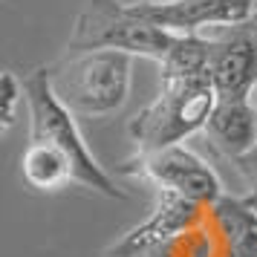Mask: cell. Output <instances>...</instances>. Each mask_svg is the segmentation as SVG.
Instances as JSON below:
<instances>
[{
	"instance_id": "1",
	"label": "cell",
	"mask_w": 257,
	"mask_h": 257,
	"mask_svg": "<svg viewBox=\"0 0 257 257\" xmlns=\"http://www.w3.org/2000/svg\"><path fill=\"white\" fill-rule=\"evenodd\" d=\"M162 67L159 93L130 118L127 136L136 153L182 145L188 136L205 130L220 101L208 64V38L182 35Z\"/></svg>"
},
{
	"instance_id": "2",
	"label": "cell",
	"mask_w": 257,
	"mask_h": 257,
	"mask_svg": "<svg viewBox=\"0 0 257 257\" xmlns=\"http://www.w3.org/2000/svg\"><path fill=\"white\" fill-rule=\"evenodd\" d=\"M24 93L26 110H29V142H41L58 151L61 156H67L75 171V185L95 191L107 199H127V194L113 182V176L90 153L81 130L75 124V113L55 95L49 81V67H38L26 75Z\"/></svg>"
},
{
	"instance_id": "3",
	"label": "cell",
	"mask_w": 257,
	"mask_h": 257,
	"mask_svg": "<svg viewBox=\"0 0 257 257\" xmlns=\"http://www.w3.org/2000/svg\"><path fill=\"white\" fill-rule=\"evenodd\" d=\"M179 38L182 35H174L162 26H153L151 21H145L142 15L133 12L130 3L87 0V6L78 12L72 24L67 55L113 49V52H127V55L165 64L168 55L176 49Z\"/></svg>"
},
{
	"instance_id": "4",
	"label": "cell",
	"mask_w": 257,
	"mask_h": 257,
	"mask_svg": "<svg viewBox=\"0 0 257 257\" xmlns=\"http://www.w3.org/2000/svg\"><path fill=\"white\" fill-rule=\"evenodd\" d=\"M133 78V55L98 49L61 58L49 67L52 90L75 116L98 118L124 107Z\"/></svg>"
},
{
	"instance_id": "5",
	"label": "cell",
	"mask_w": 257,
	"mask_h": 257,
	"mask_svg": "<svg viewBox=\"0 0 257 257\" xmlns=\"http://www.w3.org/2000/svg\"><path fill=\"white\" fill-rule=\"evenodd\" d=\"M118 171L130 179L151 182L159 194L191 199L208 208L228 194L220 174L188 145H171V148L151 153H133Z\"/></svg>"
},
{
	"instance_id": "6",
	"label": "cell",
	"mask_w": 257,
	"mask_h": 257,
	"mask_svg": "<svg viewBox=\"0 0 257 257\" xmlns=\"http://www.w3.org/2000/svg\"><path fill=\"white\" fill-rule=\"evenodd\" d=\"M153 26H162L174 35H199L205 26H237L254 15V0H145L130 3Z\"/></svg>"
},
{
	"instance_id": "7",
	"label": "cell",
	"mask_w": 257,
	"mask_h": 257,
	"mask_svg": "<svg viewBox=\"0 0 257 257\" xmlns=\"http://www.w3.org/2000/svg\"><path fill=\"white\" fill-rule=\"evenodd\" d=\"M211 78L222 101H245L257 90V35L245 24L208 38Z\"/></svg>"
},
{
	"instance_id": "8",
	"label": "cell",
	"mask_w": 257,
	"mask_h": 257,
	"mask_svg": "<svg viewBox=\"0 0 257 257\" xmlns=\"http://www.w3.org/2000/svg\"><path fill=\"white\" fill-rule=\"evenodd\" d=\"M208 214V205H199V202H191V199L182 197H171V194H159L151 217L142 220L139 225H133L127 234H121L101 257H145L156 245L171 240L174 234L202 222Z\"/></svg>"
},
{
	"instance_id": "9",
	"label": "cell",
	"mask_w": 257,
	"mask_h": 257,
	"mask_svg": "<svg viewBox=\"0 0 257 257\" xmlns=\"http://www.w3.org/2000/svg\"><path fill=\"white\" fill-rule=\"evenodd\" d=\"M205 139L222 159L237 162L257 151V113L251 98L245 101H217L205 124Z\"/></svg>"
},
{
	"instance_id": "10",
	"label": "cell",
	"mask_w": 257,
	"mask_h": 257,
	"mask_svg": "<svg viewBox=\"0 0 257 257\" xmlns=\"http://www.w3.org/2000/svg\"><path fill=\"white\" fill-rule=\"evenodd\" d=\"M228 257H257V199L251 194H225L211 205Z\"/></svg>"
},
{
	"instance_id": "11",
	"label": "cell",
	"mask_w": 257,
	"mask_h": 257,
	"mask_svg": "<svg viewBox=\"0 0 257 257\" xmlns=\"http://www.w3.org/2000/svg\"><path fill=\"white\" fill-rule=\"evenodd\" d=\"M145 257H228V254H225V245H222L220 228L214 222V214H208L202 222L174 234L171 240L156 245Z\"/></svg>"
},
{
	"instance_id": "12",
	"label": "cell",
	"mask_w": 257,
	"mask_h": 257,
	"mask_svg": "<svg viewBox=\"0 0 257 257\" xmlns=\"http://www.w3.org/2000/svg\"><path fill=\"white\" fill-rule=\"evenodd\" d=\"M0 95H3V113H0V133L6 136L12 130L15 118H18V104L26 101L24 93V78H18L12 70H6L0 75Z\"/></svg>"
},
{
	"instance_id": "13",
	"label": "cell",
	"mask_w": 257,
	"mask_h": 257,
	"mask_svg": "<svg viewBox=\"0 0 257 257\" xmlns=\"http://www.w3.org/2000/svg\"><path fill=\"white\" fill-rule=\"evenodd\" d=\"M231 165L237 168V174L243 176V182L248 185V194L257 197V151H251L248 156H243V159H237Z\"/></svg>"
},
{
	"instance_id": "14",
	"label": "cell",
	"mask_w": 257,
	"mask_h": 257,
	"mask_svg": "<svg viewBox=\"0 0 257 257\" xmlns=\"http://www.w3.org/2000/svg\"><path fill=\"white\" fill-rule=\"evenodd\" d=\"M245 26H248V29H251V32L257 35V9H254V15H251V18L245 21Z\"/></svg>"
},
{
	"instance_id": "15",
	"label": "cell",
	"mask_w": 257,
	"mask_h": 257,
	"mask_svg": "<svg viewBox=\"0 0 257 257\" xmlns=\"http://www.w3.org/2000/svg\"><path fill=\"white\" fill-rule=\"evenodd\" d=\"M251 104H254V113H257V90L251 93Z\"/></svg>"
}]
</instances>
